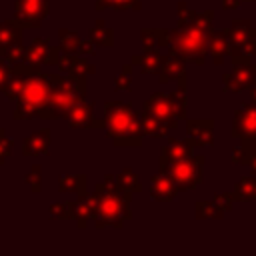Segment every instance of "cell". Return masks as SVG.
<instances>
[{
	"label": "cell",
	"mask_w": 256,
	"mask_h": 256,
	"mask_svg": "<svg viewBox=\"0 0 256 256\" xmlns=\"http://www.w3.org/2000/svg\"><path fill=\"white\" fill-rule=\"evenodd\" d=\"M8 100H16L14 118H52L50 112V76L26 62L12 64L10 78L2 88Z\"/></svg>",
	"instance_id": "1"
},
{
	"label": "cell",
	"mask_w": 256,
	"mask_h": 256,
	"mask_svg": "<svg viewBox=\"0 0 256 256\" xmlns=\"http://www.w3.org/2000/svg\"><path fill=\"white\" fill-rule=\"evenodd\" d=\"M130 196V190L122 188L118 180H114L112 176H106V180L98 184L90 196H86L90 206V220L94 222V226L122 228L124 222L132 218Z\"/></svg>",
	"instance_id": "2"
},
{
	"label": "cell",
	"mask_w": 256,
	"mask_h": 256,
	"mask_svg": "<svg viewBox=\"0 0 256 256\" xmlns=\"http://www.w3.org/2000/svg\"><path fill=\"white\" fill-rule=\"evenodd\" d=\"M104 122L108 136L116 146H140L144 136L140 114L126 102L112 100L104 104Z\"/></svg>",
	"instance_id": "3"
},
{
	"label": "cell",
	"mask_w": 256,
	"mask_h": 256,
	"mask_svg": "<svg viewBox=\"0 0 256 256\" xmlns=\"http://www.w3.org/2000/svg\"><path fill=\"white\" fill-rule=\"evenodd\" d=\"M50 76V112L52 118H66V114L84 100L86 94V78L76 76H60V74H48Z\"/></svg>",
	"instance_id": "4"
},
{
	"label": "cell",
	"mask_w": 256,
	"mask_h": 256,
	"mask_svg": "<svg viewBox=\"0 0 256 256\" xmlns=\"http://www.w3.org/2000/svg\"><path fill=\"white\" fill-rule=\"evenodd\" d=\"M202 158H180V160H160L162 172H166L176 188H192L200 180Z\"/></svg>",
	"instance_id": "5"
},
{
	"label": "cell",
	"mask_w": 256,
	"mask_h": 256,
	"mask_svg": "<svg viewBox=\"0 0 256 256\" xmlns=\"http://www.w3.org/2000/svg\"><path fill=\"white\" fill-rule=\"evenodd\" d=\"M48 12H50V0H16L14 2V20L22 28H40Z\"/></svg>",
	"instance_id": "6"
},
{
	"label": "cell",
	"mask_w": 256,
	"mask_h": 256,
	"mask_svg": "<svg viewBox=\"0 0 256 256\" xmlns=\"http://www.w3.org/2000/svg\"><path fill=\"white\" fill-rule=\"evenodd\" d=\"M22 62L40 68L42 64H58V48H50L44 38H34L28 48H24Z\"/></svg>",
	"instance_id": "7"
},
{
	"label": "cell",
	"mask_w": 256,
	"mask_h": 256,
	"mask_svg": "<svg viewBox=\"0 0 256 256\" xmlns=\"http://www.w3.org/2000/svg\"><path fill=\"white\" fill-rule=\"evenodd\" d=\"M172 54H180L186 58H194L198 50H202V34L198 28L190 26V28H182L178 30L174 42L170 44Z\"/></svg>",
	"instance_id": "8"
},
{
	"label": "cell",
	"mask_w": 256,
	"mask_h": 256,
	"mask_svg": "<svg viewBox=\"0 0 256 256\" xmlns=\"http://www.w3.org/2000/svg\"><path fill=\"white\" fill-rule=\"evenodd\" d=\"M66 120L72 128H96V126H106V122L94 120V106L88 102H78L68 114Z\"/></svg>",
	"instance_id": "9"
},
{
	"label": "cell",
	"mask_w": 256,
	"mask_h": 256,
	"mask_svg": "<svg viewBox=\"0 0 256 256\" xmlns=\"http://www.w3.org/2000/svg\"><path fill=\"white\" fill-rule=\"evenodd\" d=\"M176 184L172 182V178L168 176V174H164V172H160V174H156L154 178H152V184H150V196L154 198V200H160V202H168V200H172L174 196H176Z\"/></svg>",
	"instance_id": "10"
},
{
	"label": "cell",
	"mask_w": 256,
	"mask_h": 256,
	"mask_svg": "<svg viewBox=\"0 0 256 256\" xmlns=\"http://www.w3.org/2000/svg\"><path fill=\"white\" fill-rule=\"evenodd\" d=\"M58 66L64 74L76 76V78H86L88 74L94 72V68L88 66V62L84 58H78L76 54H64L62 58H58Z\"/></svg>",
	"instance_id": "11"
},
{
	"label": "cell",
	"mask_w": 256,
	"mask_h": 256,
	"mask_svg": "<svg viewBox=\"0 0 256 256\" xmlns=\"http://www.w3.org/2000/svg\"><path fill=\"white\" fill-rule=\"evenodd\" d=\"M50 146V130H38L32 136H28L22 144L24 156H44Z\"/></svg>",
	"instance_id": "12"
},
{
	"label": "cell",
	"mask_w": 256,
	"mask_h": 256,
	"mask_svg": "<svg viewBox=\"0 0 256 256\" xmlns=\"http://www.w3.org/2000/svg\"><path fill=\"white\" fill-rule=\"evenodd\" d=\"M22 42V26L16 20H4L0 22V56Z\"/></svg>",
	"instance_id": "13"
},
{
	"label": "cell",
	"mask_w": 256,
	"mask_h": 256,
	"mask_svg": "<svg viewBox=\"0 0 256 256\" xmlns=\"http://www.w3.org/2000/svg\"><path fill=\"white\" fill-rule=\"evenodd\" d=\"M132 62H142V70L144 72H150V74H156L162 70V58L160 54H156L154 50H144L142 56H134Z\"/></svg>",
	"instance_id": "14"
},
{
	"label": "cell",
	"mask_w": 256,
	"mask_h": 256,
	"mask_svg": "<svg viewBox=\"0 0 256 256\" xmlns=\"http://www.w3.org/2000/svg\"><path fill=\"white\" fill-rule=\"evenodd\" d=\"M60 192H76L86 196V178L80 176H62L60 178Z\"/></svg>",
	"instance_id": "15"
},
{
	"label": "cell",
	"mask_w": 256,
	"mask_h": 256,
	"mask_svg": "<svg viewBox=\"0 0 256 256\" xmlns=\"http://www.w3.org/2000/svg\"><path fill=\"white\" fill-rule=\"evenodd\" d=\"M92 42L102 44V46H112V44H114V32H112L102 20H98V22L92 26Z\"/></svg>",
	"instance_id": "16"
},
{
	"label": "cell",
	"mask_w": 256,
	"mask_h": 256,
	"mask_svg": "<svg viewBox=\"0 0 256 256\" xmlns=\"http://www.w3.org/2000/svg\"><path fill=\"white\" fill-rule=\"evenodd\" d=\"M80 36L72 30H60V48L66 52V54H74V52H80Z\"/></svg>",
	"instance_id": "17"
},
{
	"label": "cell",
	"mask_w": 256,
	"mask_h": 256,
	"mask_svg": "<svg viewBox=\"0 0 256 256\" xmlns=\"http://www.w3.org/2000/svg\"><path fill=\"white\" fill-rule=\"evenodd\" d=\"M72 218H76V222H78L80 228H84L86 222L90 220V206H88V198L86 196H80V200L74 202V206H72Z\"/></svg>",
	"instance_id": "18"
},
{
	"label": "cell",
	"mask_w": 256,
	"mask_h": 256,
	"mask_svg": "<svg viewBox=\"0 0 256 256\" xmlns=\"http://www.w3.org/2000/svg\"><path fill=\"white\" fill-rule=\"evenodd\" d=\"M188 154V146L184 142H170V146L164 148L162 160H180Z\"/></svg>",
	"instance_id": "19"
},
{
	"label": "cell",
	"mask_w": 256,
	"mask_h": 256,
	"mask_svg": "<svg viewBox=\"0 0 256 256\" xmlns=\"http://www.w3.org/2000/svg\"><path fill=\"white\" fill-rule=\"evenodd\" d=\"M116 180H118V184H120L122 188L130 190L132 194L140 190V180H138V176H136L132 170H122V172H120V176H118Z\"/></svg>",
	"instance_id": "20"
},
{
	"label": "cell",
	"mask_w": 256,
	"mask_h": 256,
	"mask_svg": "<svg viewBox=\"0 0 256 256\" xmlns=\"http://www.w3.org/2000/svg\"><path fill=\"white\" fill-rule=\"evenodd\" d=\"M72 206L74 202H56L50 206V216L56 220H64V218H72Z\"/></svg>",
	"instance_id": "21"
},
{
	"label": "cell",
	"mask_w": 256,
	"mask_h": 256,
	"mask_svg": "<svg viewBox=\"0 0 256 256\" xmlns=\"http://www.w3.org/2000/svg\"><path fill=\"white\" fill-rule=\"evenodd\" d=\"M162 82H168L174 74H178V72H182V64L180 62H176L174 58H170V60H166L164 64H162Z\"/></svg>",
	"instance_id": "22"
},
{
	"label": "cell",
	"mask_w": 256,
	"mask_h": 256,
	"mask_svg": "<svg viewBox=\"0 0 256 256\" xmlns=\"http://www.w3.org/2000/svg\"><path fill=\"white\" fill-rule=\"evenodd\" d=\"M26 184L30 186V190H32L34 194L40 192V166H38V164H34L32 170L26 174Z\"/></svg>",
	"instance_id": "23"
},
{
	"label": "cell",
	"mask_w": 256,
	"mask_h": 256,
	"mask_svg": "<svg viewBox=\"0 0 256 256\" xmlns=\"http://www.w3.org/2000/svg\"><path fill=\"white\" fill-rule=\"evenodd\" d=\"M116 88L118 90H128L130 88V66H124L122 72L116 78Z\"/></svg>",
	"instance_id": "24"
},
{
	"label": "cell",
	"mask_w": 256,
	"mask_h": 256,
	"mask_svg": "<svg viewBox=\"0 0 256 256\" xmlns=\"http://www.w3.org/2000/svg\"><path fill=\"white\" fill-rule=\"evenodd\" d=\"M10 150H12V140H8L4 136V132L0 130V164H4V160L10 154Z\"/></svg>",
	"instance_id": "25"
},
{
	"label": "cell",
	"mask_w": 256,
	"mask_h": 256,
	"mask_svg": "<svg viewBox=\"0 0 256 256\" xmlns=\"http://www.w3.org/2000/svg\"><path fill=\"white\" fill-rule=\"evenodd\" d=\"M10 70H12V68H10V62L0 56V88L6 86V82H8V78H10Z\"/></svg>",
	"instance_id": "26"
},
{
	"label": "cell",
	"mask_w": 256,
	"mask_h": 256,
	"mask_svg": "<svg viewBox=\"0 0 256 256\" xmlns=\"http://www.w3.org/2000/svg\"><path fill=\"white\" fill-rule=\"evenodd\" d=\"M114 8L116 10H126V8H140V2L138 0H116V4H114Z\"/></svg>",
	"instance_id": "27"
},
{
	"label": "cell",
	"mask_w": 256,
	"mask_h": 256,
	"mask_svg": "<svg viewBox=\"0 0 256 256\" xmlns=\"http://www.w3.org/2000/svg\"><path fill=\"white\" fill-rule=\"evenodd\" d=\"M114 4H116V0H96V8H98V10L110 8V6H114Z\"/></svg>",
	"instance_id": "28"
},
{
	"label": "cell",
	"mask_w": 256,
	"mask_h": 256,
	"mask_svg": "<svg viewBox=\"0 0 256 256\" xmlns=\"http://www.w3.org/2000/svg\"><path fill=\"white\" fill-rule=\"evenodd\" d=\"M80 52H84V54H94V48H92L90 42H82V44H80Z\"/></svg>",
	"instance_id": "29"
}]
</instances>
